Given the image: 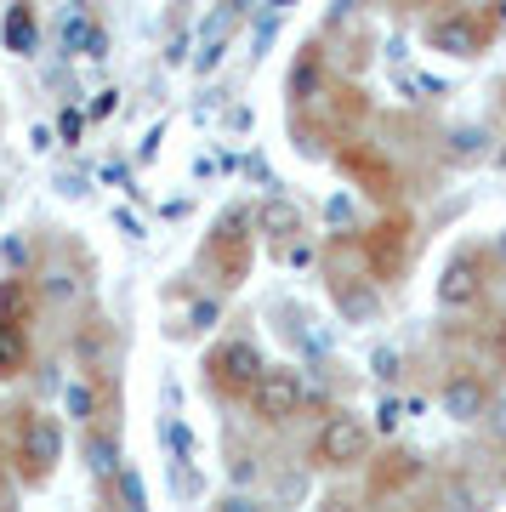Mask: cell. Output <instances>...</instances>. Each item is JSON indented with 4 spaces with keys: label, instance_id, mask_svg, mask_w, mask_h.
<instances>
[{
    "label": "cell",
    "instance_id": "cell-22",
    "mask_svg": "<svg viewBox=\"0 0 506 512\" xmlns=\"http://www.w3.org/2000/svg\"><path fill=\"white\" fill-rule=\"evenodd\" d=\"M69 416H91V387H69Z\"/></svg>",
    "mask_w": 506,
    "mask_h": 512
},
{
    "label": "cell",
    "instance_id": "cell-11",
    "mask_svg": "<svg viewBox=\"0 0 506 512\" xmlns=\"http://www.w3.org/2000/svg\"><path fill=\"white\" fill-rule=\"evenodd\" d=\"M86 467H91V478H103V484L120 478V450H114L109 433H91L86 439Z\"/></svg>",
    "mask_w": 506,
    "mask_h": 512
},
{
    "label": "cell",
    "instance_id": "cell-24",
    "mask_svg": "<svg viewBox=\"0 0 506 512\" xmlns=\"http://www.w3.org/2000/svg\"><path fill=\"white\" fill-rule=\"evenodd\" d=\"M86 114H91V120H109V114H114V92L91 97V103H86Z\"/></svg>",
    "mask_w": 506,
    "mask_h": 512
},
{
    "label": "cell",
    "instance_id": "cell-19",
    "mask_svg": "<svg viewBox=\"0 0 506 512\" xmlns=\"http://www.w3.org/2000/svg\"><path fill=\"white\" fill-rule=\"evenodd\" d=\"M217 302H211V296H194V308H188V319H194V330H211L217 325Z\"/></svg>",
    "mask_w": 506,
    "mask_h": 512
},
{
    "label": "cell",
    "instance_id": "cell-21",
    "mask_svg": "<svg viewBox=\"0 0 506 512\" xmlns=\"http://www.w3.org/2000/svg\"><path fill=\"white\" fill-rule=\"evenodd\" d=\"M222 52H228V46H222V40H211V46H205V52L194 57V69H199V74H211V69L222 63Z\"/></svg>",
    "mask_w": 506,
    "mask_h": 512
},
{
    "label": "cell",
    "instance_id": "cell-5",
    "mask_svg": "<svg viewBox=\"0 0 506 512\" xmlns=\"http://www.w3.org/2000/svg\"><path fill=\"white\" fill-rule=\"evenodd\" d=\"M478 291H484L478 262H472V256H455L450 268H444V279H438V302H444V308H472Z\"/></svg>",
    "mask_w": 506,
    "mask_h": 512
},
{
    "label": "cell",
    "instance_id": "cell-15",
    "mask_svg": "<svg viewBox=\"0 0 506 512\" xmlns=\"http://www.w3.org/2000/svg\"><path fill=\"white\" fill-rule=\"evenodd\" d=\"M484 143H489L484 131L467 126V131H455V137H450V154H455V160H478V154H484Z\"/></svg>",
    "mask_w": 506,
    "mask_h": 512
},
{
    "label": "cell",
    "instance_id": "cell-8",
    "mask_svg": "<svg viewBox=\"0 0 506 512\" xmlns=\"http://www.w3.org/2000/svg\"><path fill=\"white\" fill-rule=\"evenodd\" d=\"M57 46H80V57H109V35H103L80 6L63 12V23H57Z\"/></svg>",
    "mask_w": 506,
    "mask_h": 512
},
{
    "label": "cell",
    "instance_id": "cell-28",
    "mask_svg": "<svg viewBox=\"0 0 506 512\" xmlns=\"http://www.w3.org/2000/svg\"><path fill=\"white\" fill-rule=\"evenodd\" d=\"M319 512H359V507H353V501H342V495H330V501H325Z\"/></svg>",
    "mask_w": 506,
    "mask_h": 512
},
{
    "label": "cell",
    "instance_id": "cell-2",
    "mask_svg": "<svg viewBox=\"0 0 506 512\" xmlns=\"http://www.w3.org/2000/svg\"><path fill=\"white\" fill-rule=\"evenodd\" d=\"M245 399H251V410H256L262 421H290L296 410H302V376H296V370H285V365H279V370H262Z\"/></svg>",
    "mask_w": 506,
    "mask_h": 512
},
{
    "label": "cell",
    "instance_id": "cell-25",
    "mask_svg": "<svg viewBox=\"0 0 506 512\" xmlns=\"http://www.w3.org/2000/svg\"><path fill=\"white\" fill-rule=\"evenodd\" d=\"M57 137H63V143H74V137H80V114H63V120H57Z\"/></svg>",
    "mask_w": 506,
    "mask_h": 512
},
{
    "label": "cell",
    "instance_id": "cell-27",
    "mask_svg": "<svg viewBox=\"0 0 506 512\" xmlns=\"http://www.w3.org/2000/svg\"><path fill=\"white\" fill-rule=\"evenodd\" d=\"M217 512H256V501H245V495H228Z\"/></svg>",
    "mask_w": 506,
    "mask_h": 512
},
{
    "label": "cell",
    "instance_id": "cell-13",
    "mask_svg": "<svg viewBox=\"0 0 506 512\" xmlns=\"http://www.w3.org/2000/svg\"><path fill=\"white\" fill-rule=\"evenodd\" d=\"M0 319H12V325L29 319V291H23V279H6V291H0Z\"/></svg>",
    "mask_w": 506,
    "mask_h": 512
},
{
    "label": "cell",
    "instance_id": "cell-18",
    "mask_svg": "<svg viewBox=\"0 0 506 512\" xmlns=\"http://www.w3.org/2000/svg\"><path fill=\"white\" fill-rule=\"evenodd\" d=\"M165 444H171V456H177V467H182V461H188V456H194V439L182 433V421H177V416L165 421Z\"/></svg>",
    "mask_w": 506,
    "mask_h": 512
},
{
    "label": "cell",
    "instance_id": "cell-20",
    "mask_svg": "<svg viewBox=\"0 0 506 512\" xmlns=\"http://www.w3.org/2000/svg\"><path fill=\"white\" fill-rule=\"evenodd\" d=\"M398 421H404V404H398V399H387V404L376 410V427H381V433H393Z\"/></svg>",
    "mask_w": 506,
    "mask_h": 512
},
{
    "label": "cell",
    "instance_id": "cell-1",
    "mask_svg": "<svg viewBox=\"0 0 506 512\" xmlns=\"http://www.w3.org/2000/svg\"><path fill=\"white\" fill-rule=\"evenodd\" d=\"M370 456V427L359 416H330L313 439V461L319 467H359Z\"/></svg>",
    "mask_w": 506,
    "mask_h": 512
},
{
    "label": "cell",
    "instance_id": "cell-4",
    "mask_svg": "<svg viewBox=\"0 0 506 512\" xmlns=\"http://www.w3.org/2000/svg\"><path fill=\"white\" fill-rule=\"evenodd\" d=\"M211 365H217V382H222V387H234V393H251L256 376L268 370L262 359H256L251 342H228V348H217V359H211Z\"/></svg>",
    "mask_w": 506,
    "mask_h": 512
},
{
    "label": "cell",
    "instance_id": "cell-6",
    "mask_svg": "<svg viewBox=\"0 0 506 512\" xmlns=\"http://www.w3.org/2000/svg\"><path fill=\"white\" fill-rule=\"evenodd\" d=\"M427 40H433L438 52H450V57H478V46H484V23H472V18H438L433 29H427Z\"/></svg>",
    "mask_w": 506,
    "mask_h": 512
},
{
    "label": "cell",
    "instance_id": "cell-7",
    "mask_svg": "<svg viewBox=\"0 0 506 512\" xmlns=\"http://www.w3.org/2000/svg\"><path fill=\"white\" fill-rule=\"evenodd\" d=\"M438 404H444V416H455V421H478L489 410V387L478 382V376H455Z\"/></svg>",
    "mask_w": 506,
    "mask_h": 512
},
{
    "label": "cell",
    "instance_id": "cell-23",
    "mask_svg": "<svg viewBox=\"0 0 506 512\" xmlns=\"http://www.w3.org/2000/svg\"><path fill=\"white\" fill-rule=\"evenodd\" d=\"M228 478H239V484H251V478H256V461H251V456H234V461H228Z\"/></svg>",
    "mask_w": 506,
    "mask_h": 512
},
{
    "label": "cell",
    "instance_id": "cell-10",
    "mask_svg": "<svg viewBox=\"0 0 506 512\" xmlns=\"http://www.w3.org/2000/svg\"><path fill=\"white\" fill-rule=\"evenodd\" d=\"M23 365H29V330L12 325V319H0V382L18 376Z\"/></svg>",
    "mask_w": 506,
    "mask_h": 512
},
{
    "label": "cell",
    "instance_id": "cell-12",
    "mask_svg": "<svg viewBox=\"0 0 506 512\" xmlns=\"http://www.w3.org/2000/svg\"><path fill=\"white\" fill-rule=\"evenodd\" d=\"M296 228H302V211H296L290 200H268V205H262V234H273V239H290Z\"/></svg>",
    "mask_w": 506,
    "mask_h": 512
},
{
    "label": "cell",
    "instance_id": "cell-3",
    "mask_svg": "<svg viewBox=\"0 0 506 512\" xmlns=\"http://www.w3.org/2000/svg\"><path fill=\"white\" fill-rule=\"evenodd\" d=\"M23 473L29 478H46L63 456V433H57L52 416H35V410H23Z\"/></svg>",
    "mask_w": 506,
    "mask_h": 512
},
{
    "label": "cell",
    "instance_id": "cell-9",
    "mask_svg": "<svg viewBox=\"0 0 506 512\" xmlns=\"http://www.w3.org/2000/svg\"><path fill=\"white\" fill-rule=\"evenodd\" d=\"M0 35H6V46H12L18 57H35V46H40L35 12H29V6H12V12H6V23H0Z\"/></svg>",
    "mask_w": 506,
    "mask_h": 512
},
{
    "label": "cell",
    "instance_id": "cell-16",
    "mask_svg": "<svg viewBox=\"0 0 506 512\" xmlns=\"http://www.w3.org/2000/svg\"><path fill=\"white\" fill-rule=\"evenodd\" d=\"M376 291H342V313L347 319H376Z\"/></svg>",
    "mask_w": 506,
    "mask_h": 512
},
{
    "label": "cell",
    "instance_id": "cell-14",
    "mask_svg": "<svg viewBox=\"0 0 506 512\" xmlns=\"http://www.w3.org/2000/svg\"><path fill=\"white\" fill-rule=\"evenodd\" d=\"M114 490H120V507H126V512H148V495H143V478L131 473V467H120V478H114Z\"/></svg>",
    "mask_w": 506,
    "mask_h": 512
},
{
    "label": "cell",
    "instance_id": "cell-17",
    "mask_svg": "<svg viewBox=\"0 0 506 512\" xmlns=\"http://www.w3.org/2000/svg\"><path fill=\"white\" fill-rule=\"evenodd\" d=\"M370 370H376V382H398L404 359H398V348H376V353H370Z\"/></svg>",
    "mask_w": 506,
    "mask_h": 512
},
{
    "label": "cell",
    "instance_id": "cell-29",
    "mask_svg": "<svg viewBox=\"0 0 506 512\" xmlns=\"http://www.w3.org/2000/svg\"><path fill=\"white\" fill-rule=\"evenodd\" d=\"M501 256H506V234H501Z\"/></svg>",
    "mask_w": 506,
    "mask_h": 512
},
{
    "label": "cell",
    "instance_id": "cell-26",
    "mask_svg": "<svg viewBox=\"0 0 506 512\" xmlns=\"http://www.w3.org/2000/svg\"><path fill=\"white\" fill-rule=\"evenodd\" d=\"M290 92H296V97L313 92V63H302V69H296V86H290Z\"/></svg>",
    "mask_w": 506,
    "mask_h": 512
}]
</instances>
